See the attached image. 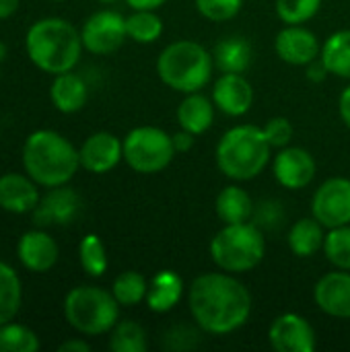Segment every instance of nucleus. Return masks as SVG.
Wrapping results in <instances>:
<instances>
[{
  "instance_id": "nucleus-26",
  "label": "nucleus",
  "mask_w": 350,
  "mask_h": 352,
  "mask_svg": "<svg viewBox=\"0 0 350 352\" xmlns=\"http://www.w3.org/2000/svg\"><path fill=\"white\" fill-rule=\"evenodd\" d=\"M320 58L332 76L350 80V29H340L332 33L322 43Z\"/></svg>"
},
{
  "instance_id": "nucleus-21",
  "label": "nucleus",
  "mask_w": 350,
  "mask_h": 352,
  "mask_svg": "<svg viewBox=\"0 0 350 352\" xmlns=\"http://www.w3.org/2000/svg\"><path fill=\"white\" fill-rule=\"evenodd\" d=\"M50 101L60 113H76L89 101V87L85 78L72 70L56 74L50 85Z\"/></svg>"
},
{
  "instance_id": "nucleus-33",
  "label": "nucleus",
  "mask_w": 350,
  "mask_h": 352,
  "mask_svg": "<svg viewBox=\"0 0 350 352\" xmlns=\"http://www.w3.org/2000/svg\"><path fill=\"white\" fill-rule=\"evenodd\" d=\"M322 252L334 268L350 270V225L328 229Z\"/></svg>"
},
{
  "instance_id": "nucleus-1",
  "label": "nucleus",
  "mask_w": 350,
  "mask_h": 352,
  "mask_svg": "<svg viewBox=\"0 0 350 352\" xmlns=\"http://www.w3.org/2000/svg\"><path fill=\"white\" fill-rule=\"evenodd\" d=\"M188 309L198 330L210 336H227L243 328L252 316V293L225 270L206 272L188 287Z\"/></svg>"
},
{
  "instance_id": "nucleus-28",
  "label": "nucleus",
  "mask_w": 350,
  "mask_h": 352,
  "mask_svg": "<svg viewBox=\"0 0 350 352\" xmlns=\"http://www.w3.org/2000/svg\"><path fill=\"white\" fill-rule=\"evenodd\" d=\"M149 280L136 270H124L116 276L111 285V295L120 303V307H136L146 301Z\"/></svg>"
},
{
  "instance_id": "nucleus-32",
  "label": "nucleus",
  "mask_w": 350,
  "mask_h": 352,
  "mask_svg": "<svg viewBox=\"0 0 350 352\" xmlns=\"http://www.w3.org/2000/svg\"><path fill=\"white\" fill-rule=\"evenodd\" d=\"M39 336L25 324L14 320L0 326V352H37Z\"/></svg>"
},
{
  "instance_id": "nucleus-11",
  "label": "nucleus",
  "mask_w": 350,
  "mask_h": 352,
  "mask_svg": "<svg viewBox=\"0 0 350 352\" xmlns=\"http://www.w3.org/2000/svg\"><path fill=\"white\" fill-rule=\"evenodd\" d=\"M80 196L76 190H72L68 184L47 188L45 194H41L37 206L33 208V225L35 227H64L70 225L78 212H80Z\"/></svg>"
},
{
  "instance_id": "nucleus-35",
  "label": "nucleus",
  "mask_w": 350,
  "mask_h": 352,
  "mask_svg": "<svg viewBox=\"0 0 350 352\" xmlns=\"http://www.w3.org/2000/svg\"><path fill=\"white\" fill-rule=\"evenodd\" d=\"M196 10L212 23H225L239 14L243 0H194Z\"/></svg>"
},
{
  "instance_id": "nucleus-37",
  "label": "nucleus",
  "mask_w": 350,
  "mask_h": 352,
  "mask_svg": "<svg viewBox=\"0 0 350 352\" xmlns=\"http://www.w3.org/2000/svg\"><path fill=\"white\" fill-rule=\"evenodd\" d=\"M307 68V78L311 80V82H322V80H326L328 76H330V70L326 68V64L322 62V58H318V60H314L311 64H307L305 66Z\"/></svg>"
},
{
  "instance_id": "nucleus-27",
  "label": "nucleus",
  "mask_w": 350,
  "mask_h": 352,
  "mask_svg": "<svg viewBox=\"0 0 350 352\" xmlns=\"http://www.w3.org/2000/svg\"><path fill=\"white\" fill-rule=\"evenodd\" d=\"M23 303V283L17 270L0 260V326L14 320Z\"/></svg>"
},
{
  "instance_id": "nucleus-18",
  "label": "nucleus",
  "mask_w": 350,
  "mask_h": 352,
  "mask_svg": "<svg viewBox=\"0 0 350 352\" xmlns=\"http://www.w3.org/2000/svg\"><path fill=\"white\" fill-rule=\"evenodd\" d=\"M318 309L334 320H350V270H332L314 287Z\"/></svg>"
},
{
  "instance_id": "nucleus-9",
  "label": "nucleus",
  "mask_w": 350,
  "mask_h": 352,
  "mask_svg": "<svg viewBox=\"0 0 350 352\" xmlns=\"http://www.w3.org/2000/svg\"><path fill=\"white\" fill-rule=\"evenodd\" d=\"M80 39L89 54L109 56L118 52L128 39L126 16L111 8L95 10L80 27Z\"/></svg>"
},
{
  "instance_id": "nucleus-39",
  "label": "nucleus",
  "mask_w": 350,
  "mask_h": 352,
  "mask_svg": "<svg viewBox=\"0 0 350 352\" xmlns=\"http://www.w3.org/2000/svg\"><path fill=\"white\" fill-rule=\"evenodd\" d=\"M338 113H340V120L344 122V126L350 130V85L338 97Z\"/></svg>"
},
{
  "instance_id": "nucleus-16",
  "label": "nucleus",
  "mask_w": 350,
  "mask_h": 352,
  "mask_svg": "<svg viewBox=\"0 0 350 352\" xmlns=\"http://www.w3.org/2000/svg\"><path fill=\"white\" fill-rule=\"evenodd\" d=\"M17 258L21 266L31 274L50 272L60 260L58 241L41 227L25 231L17 241Z\"/></svg>"
},
{
  "instance_id": "nucleus-6",
  "label": "nucleus",
  "mask_w": 350,
  "mask_h": 352,
  "mask_svg": "<svg viewBox=\"0 0 350 352\" xmlns=\"http://www.w3.org/2000/svg\"><path fill=\"white\" fill-rule=\"evenodd\" d=\"M210 260L219 270L229 274H245L258 268L266 256V237L256 223L223 225L210 239Z\"/></svg>"
},
{
  "instance_id": "nucleus-42",
  "label": "nucleus",
  "mask_w": 350,
  "mask_h": 352,
  "mask_svg": "<svg viewBox=\"0 0 350 352\" xmlns=\"http://www.w3.org/2000/svg\"><path fill=\"white\" fill-rule=\"evenodd\" d=\"M21 6V0H0V21L10 19Z\"/></svg>"
},
{
  "instance_id": "nucleus-12",
  "label": "nucleus",
  "mask_w": 350,
  "mask_h": 352,
  "mask_svg": "<svg viewBox=\"0 0 350 352\" xmlns=\"http://www.w3.org/2000/svg\"><path fill=\"white\" fill-rule=\"evenodd\" d=\"M268 342L276 352H311L318 344V336L307 318L287 311L272 320Z\"/></svg>"
},
{
  "instance_id": "nucleus-30",
  "label": "nucleus",
  "mask_w": 350,
  "mask_h": 352,
  "mask_svg": "<svg viewBox=\"0 0 350 352\" xmlns=\"http://www.w3.org/2000/svg\"><path fill=\"white\" fill-rule=\"evenodd\" d=\"M126 31L128 39L149 45L163 35V19L157 10H132V14L126 16Z\"/></svg>"
},
{
  "instance_id": "nucleus-41",
  "label": "nucleus",
  "mask_w": 350,
  "mask_h": 352,
  "mask_svg": "<svg viewBox=\"0 0 350 352\" xmlns=\"http://www.w3.org/2000/svg\"><path fill=\"white\" fill-rule=\"evenodd\" d=\"M58 351H62V352H89V351H91V346H89V342H85L83 338H70V340L62 342V344L58 346Z\"/></svg>"
},
{
  "instance_id": "nucleus-19",
  "label": "nucleus",
  "mask_w": 350,
  "mask_h": 352,
  "mask_svg": "<svg viewBox=\"0 0 350 352\" xmlns=\"http://www.w3.org/2000/svg\"><path fill=\"white\" fill-rule=\"evenodd\" d=\"M25 171H8L0 175V208L10 214H27L37 206L41 192Z\"/></svg>"
},
{
  "instance_id": "nucleus-17",
  "label": "nucleus",
  "mask_w": 350,
  "mask_h": 352,
  "mask_svg": "<svg viewBox=\"0 0 350 352\" xmlns=\"http://www.w3.org/2000/svg\"><path fill=\"white\" fill-rule=\"evenodd\" d=\"M212 101L229 118L245 116L254 105V87L241 72H221L212 82Z\"/></svg>"
},
{
  "instance_id": "nucleus-7",
  "label": "nucleus",
  "mask_w": 350,
  "mask_h": 352,
  "mask_svg": "<svg viewBox=\"0 0 350 352\" xmlns=\"http://www.w3.org/2000/svg\"><path fill=\"white\" fill-rule=\"evenodd\" d=\"M64 318L80 336H103L120 322V303L111 291L78 285L64 297Z\"/></svg>"
},
{
  "instance_id": "nucleus-31",
  "label": "nucleus",
  "mask_w": 350,
  "mask_h": 352,
  "mask_svg": "<svg viewBox=\"0 0 350 352\" xmlns=\"http://www.w3.org/2000/svg\"><path fill=\"white\" fill-rule=\"evenodd\" d=\"M146 332L138 322L120 320L109 332V351L113 352H146Z\"/></svg>"
},
{
  "instance_id": "nucleus-29",
  "label": "nucleus",
  "mask_w": 350,
  "mask_h": 352,
  "mask_svg": "<svg viewBox=\"0 0 350 352\" xmlns=\"http://www.w3.org/2000/svg\"><path fill=\"white\" fill-rule=\"evenodd\" d=\"M78 262H80L83 272L91 278H101L107 272V266H109L107 250H105V243L101 241V237L97 233H87L80 239Z\"/></svg>"
},
{
  "instance_id": "nucleus-15",
  "label": "nucleus",
  "mask_w": 350,
  "mask_h": 352,
  "mask_svg": "<svg viewBox=\"0 0 350 352\" xmlns=\"http://www.w3.org/2000/svg\"><path fill=\"white\" fill-rule=\"evenodd\" d=\"M80 167L93 175H105L113 171L120 161H124V144L122 138H118L111 132H93L85 138V142L78 148Z\"/></svg>"
},
{
  "instance_id": "nucleus-5",
  "label": "nucleus",
  "mask_w": 350,
  "mask_h": 352,
  "mask_svg": "<svg viewBox=\"0 0 350 352\" xmlns=\"http://www.w3.org/2000/svg\"><path fill=\"white\" fill-rule=\"evenodd\" d=\"M215 58L194 39H177L165 45L157 58V74L169 89L188 95L202 91L215 72Z\"/></svg>"
},
{
  "instance_id": "nucleus-25",
  "label": "nucleus",
  "mask_w": 350,
  "mask_h": 352,
  "mask_svg": "<svg viewBox=\"0 0 350 352\" xmlns=\"http://www.w3.org/2000/svg\"><path fill=\"white\" fill-rule=\"evenodd\" d=\"M215 66L221 72H245L254 60V47L243 35L223 37L212 50Z\"/></svg>"
},
{
  "instance_id": "nucleus-20",
  "label": "nucleus",
  "mask_w": 350,
  "mask_h": 352,
  "mask_svg": "<svg viewBox=\"0 0 350 352\" xmlns=\"http://www.w3.org/2000/svg\"><path fill=\"white\" fill-rule=\"evenodd\" d=\"M184 293V278L175 270H159L149 280V293L144 303L153 314H169L182 303Z\"/></svg>"
},
{
  "instance_id": "nucleus-34",
  "label": "nucleus",
  "mask_w": 350,
  "mask_h": 352,
  "mask_svg": "<svg viewBox=\"0 0 350 352\" xmlns=\"http://www.w3.org/2000/svg\"><path fill=\"white\" fill-rule=\"evenodd\" d=\"M322 2L324 0H276L274 10L285 25H305L320 12Z\"/></svg>"
},
{
  "instance_id": "nucleus-45",
  "label": "nucleus",
  "mask_w": 350,
  "mask_h": 352,
  "mask_svg": "<svg viewBox=\"0 0 350 352\" xmlns=\"http://www.w3.org/2000/svg\"><path fill=\"white\" fill-rule=\"evenodd\" d=\"M52 2H64V0H52Z\"/></svg>"
},
{
  "instance_id": "nucleus-8",
  "label": "nucleus",
  "mask_w": 350,
  "mask_h": 352,
  "mask_svg": "<svg viewBox=\"0 0 350 352\" xmlns=\"http://www.w3.org/2000/svg\"><path fill=\"white\" fill-rule=\"evenodd\" d=\"M122 144L126 165L140 175H155L165 171L177 155L173 136L157 126L132 128L122 138Z\"/></svg>"
},
{
  "instance_id": "nucleus-22",
  "label": "nucleus",
  "mask_w": 350,
  "mask_h": 352,
  "mask_svg": "<svg viewBox=\"0 0 350 352\" xmlns=\"http://www.w3.org/2000/svg\"><path fill=\"white\" fill-rule=\"evenodd\" d=\"M215 111H217V105L212 97H206L200 91H196V93L184 95V99L177 105L175 118L182 130H188L194 136H200L212 128Z\"/></svg>"
},
{
  "instance_id": "nucleus-4",
  "label": "nucleus",
  "mask_w": 350,
  "mask_h": 352,
  "mask_svg": "<svg viewBox=\"0 0 350 352\" xmlns=\"http://www.w3.org/2000/svg\"><path fill=\"white\" fill-rule=\"evenodd\" d=\"M272 146L264 130L254 124H239L229 128L217 142L215 161L219 171L231 182L256 179L270 163Z\"/></svg>"
},
{
  "instance_id": "nucleus-43",
  "label": "nucleus",
  "mask_w": 350,
  "mask_h": 352,
  "mask_svg": "<svg viewBox=\"0 0 350 352\" xmlns=\"http://www.w3.org/2000/svg\"><path fill=\"white\" fill-rule=\"evenodd\" d=\"M6 54H8V47H6V43H4V41L0 39V62H2L4 58H6Z\"/></svg>"
},
{
  "instance_id": "nucleus-38",
  "label": "nucleus",
  "mask_w": 350,
  "mask_h": 352,
  "mask_svg": "<svg viewBox=\"0 0 350 352\" xmlns=\"http://www.w3.org/2000/svg\"><path fill=\"white\" fill-rule=\"evenodd\" d=\"M194 142H196V136H194L192 132H188V130H182V128H179V132L173 134L175 153H188V151H192Z\"/></svg>"
},
{
  "instance_id": "nucleus-2",
  "label": "nucleus",
  "mask_w": 350,
  "mask_h": 352,
  "mask_svg": "<svg viewBox=\"0 0 350 352\" xmlns=\"http://www.w3.org/2000/svg\"><path fill=\"white\" fill-rule=\"evenodd\" d=\"M80 29L62 16H43L25 33V52L35 68L45 74H62L76 68L83 56Z\"/></svg>"
},
{
  "instance_id": "nucleus-3",
  "label": "nucleus",
  "mask_w": 350,
  "mask_h": 352,
  "mask_svg": "<svg viewBox=\"0 0 350 352\" xmlns=\"http://www.w3.org/2000/svg\"><path fill=\"white\" fill-rule=\"evenodd\" d=\"M23 171L41 188L70 184L80 169L78 148L60 132L41 128L31 132L21 151Z\"/></svg>"
},
{
  "instance_id": "nucleus-40",
  "label": "nucleus",
  "mask_w": 350,
  "mask_h": 352,
  "mask_svg": "<svg viewBox=\"0 0 350 352\" xmlns=\"http://www.w3.org/2000/svg\"><path fill=\"white\" fill-rule=\"evenodd\" d=\"M167 0H126L132 10H159Z\"/></svg>"
},
{
  "instance_id": "nucleus-13",
  "label": "nucleus",
  "mask_w": 350,
  "mask_h": 352,
  "mask_svg": "<svg viewBox=\"0 0 350 352\" xmlns=\"http://www.w3.org/2000/svg\"><path fill=\"white\" fill-rule=\"evenodd\" d=\"M272 173L285 190L295 192L307 188L316 179L318 163L307 148L289 144L276 151L272 159Z\"/></svg>"
},
{
  "instance_id": "nucleus-44",
  "label": "nucleus",
  "mask_w": 350,
  "mask_h": 352,
  "mask_svg": "<svg viewBox=\"0 0 350 352\" xmlns=\"http://www.w3.org/2000/svg\"><path fill=\"white\" fill-rule=\"evenodd\" d=\"M97 2H103V4H111V2H118V0H97Z\"/></svg>"
},
{
  "instance_id": "nucleus-23",
  "label": "nucleus",
  "mask_w": 350,
  "mask_h": 352,
  "mask_svg": "<svg viewBox=\"0 0 350 352\" xmlns=\"http://www.w3.org/2000/svg\"><path fill=\"white\" fill-rule=\"evenodd\" d=\"M215 210L223 225L245 223V221H252V217H254V200L245 188H241L237 182H233L231 186H225L217 194Z\"/></svg>"
},
{
  "instance_id": "nucleus-14",
  "label": "nucleus",
  "mask_w": 350,
  "mask_h": 352,
  "mask_svg": "<svg viewBox=\"0 0 350 352\" xmlns=\"http://www.w3.org/2000/svg\"><path fill=\"white\" fill-rule=\"evenodd\" d=\"M274 52L289 66H307L320 58L322 43L305 25H285L274 37Z\"/></svg>"
},
{
  "instance_id": "nucleus-36",
  "label": "nucleus",
  "mask_w": 350,
  "mask_h": 352,
  "mask_svg": "<svg viewBox=\"0 0 350 352\" xmlns=\"http://www.w3.org/2000/svg\"><path fill=\"white\" fill-rule=\"evenodd\" d=\"M262 130H264V136H266L268 144L272 148H276V151L289 146L291 140H293V124L287 118H281V116L272 118L262 126Z\"/></svg>"
},
{
  "instance_id": "nucleus-10",
  "label": "nucleus",
  "mask_w": 350,
  "mask_h": 352,
  "mask_svg": "<svg viewBox=\"0 0 350 352\" xmlns=\"http://www.w3.org/2000/svg\"><path fill=\"white\" fill-rule=\"evenodd\" d=\"M311 217L326 229L350 225V179L330 177L318 186L311 198Z\"/></svg>"
},
{
  "instance_id": "nucleus-24",
  "label": "nucleus",
  "mask_w": 350,
  "mask_h": 352,
  "mask_svg": "<svg viewBox=\"0 0 350 352\" xmlns=\"http://www.w3.org/2000/svg\"><path fill=\"white\" fill-rule=\"evenodd\" d=\"M326 227L316 219V217H305L299 219L291 225L287 233V245L293 256L297 258H311L320 250H324V239H326Z\"/></svg>"
}]
</instances>
